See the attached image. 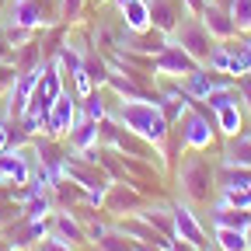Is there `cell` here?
Masks as SVG:
<instances>
[{"label": "cell", "instance_id": "obj_10", "mask_svg": "<svg viewBox=\"0 0 251 251\" xmlns=\"http://www.w3.org/2000/svg\"><path fill=\"white\" fill-rule=\"evenodd\" d=\"M105 213H112V216H133V213H140L143 209V196L133 188V181L129 178H122V181H112L108 185V192H105V206H101Z\"/></svg>", "mask_w": 251, "mask_h": 251}, {"label": "cell", "instance_id": "obj_24", "mask_svg": "<svg viewBox=\"0 0 251 251\" xmlns=\"http://www.w3.org/2000/svg\"><path fill=\"white\" fill-rule=\"evenodd\" d=\"M98 251H136V241H133V237H126V234L112 224V230L98 241Z\"/></svg>", "mask_w": 251, "mask_h": 251}, {"label": "cell", "instance_id": "obj_11", "mask_svg": "<svg viewBox=\"0 0 251 251\" xmlns=\"http://www.w3.org/2000/svg\"><path fill=\"white\" fill-rule=\"evenodd\" d=\"M199 21L206 25V31L213 35V42H224V39L241 35L237 25H234V18H230V11H227L224 4H206V11L199 14Z\"/></svg>", "mask_w": 251, "mask_h": 251}, {"label": "cell", "instance_id": "obj_6", "mask_svg": "<svg viewBox=\"0 0 251 251\" xmlns=\"http://www.w3.org/2000/svg\"><path fill=\"white\" fill-rule=\"evenodd\" d=\"M77 115H80V98H77V91L63 87V94H59V98L52 101V108H49V119H46V136L63 140V136L74 129Z\"/></svg>", "mask_w": 251, "mask_h": 251}, {"label": "cell", "instance_id": "obj_4", "mask_svg": "<svg viewBox=\"0 0 251 251\" xmlns=\"http://www.w3.org/2000/svg\"><path fill=\"white\" fill-rule=\"evenodd\" d=\"M168 39H171L175 46H181L188 56L199 59V63H206V56H209V49H213V35L206 31V25H202L199 18H188V14L178 21V28L171 31Z\"/></svg>", "mask_w": 251, "mask_h": 251}, {"label": "cell", "instance_id": "obj_34", "mask_svg": "<svg viewBox=\"0 0 251 251\" xmlns=\"http://www.w3.org/2000/svg\"><path fill=\"white\" fill-rule=\"evenodd\" d=\"M206 4H220V0H206Z\"/></svg>", "mask_w": 251, "mask_h": 251}, {"label": "cell", "instance_id": "obj_15", "mask_svg": "<svg viewBox=\"0 0 251 251\" xmlns=\"http://www.w3.org/2000/svg\"><path fill=\"white\" fill-rule=\"evenodd\" d=\"M7 21L21 25V28H42V25H49L42 18V0H14L11 11H7Z\"/></svg>", "mask_w": 251, "mask_h": 251}, {"label": "cell", "instance_id": "obj_5", "mask_svg": "<svg viewBox=\"0 0 251 251\" xmlns=\"http://www.w3.org/2000/svg\"><path fill=\"white\" fill-rule=\"evenodd\" d=\"M202 63L199 59H192L181 46H175V42H168L161 52H157L153 59H150V70H153V77H175V80H185L192 70H199Z\"/></svg>", "mask_w": 251, "mask_h": 251}, {"label": "cell", "instance_id": "obj_25", "mask_svg": "<svg viewBox=\"0 0 251 251\" xmlns=\"http://www.w3.org/2000/svg\"><path fill=\"white\" fill-rule=\"evenodd\" d=\"M227 11H230L237 31H251V0H230Z\"/></svg>", "mask_w": 251, "mask_h": 251}, {"label": "cell", "instance_id": "obj_33", "mask_svg": "<svg viewBox=\"0 0 251 251\" xmlns=\"http://www.w3.org/2000/svg\"><path fill=\"white\" fill-rule=\"evenodd\" d=\"M112 4H115V11H122L126 4H129V0H112Z\"/></svg>", "mask_w": 251, "mask_h": 251}, {"label": "cell", "instance_id": "obj_1", "mask_svg": "<svg viewBox=\"0 0 251 251\" xmlns=\"http://www.w3.org/2000/svg\"><path fill=\"white\" fill-rule=\"evenodd\" d=\"M108 115L119 126H126L129 133H136L140 140H147L157 153L164 157V143H168V133H171V122L164 119L157 98H126V101H115V108H108Z\"/></svg>", "mask_w": 251, "mask_h": 251}, {"label": "cell", "instance_id": "obj_28", "mask_svg": "<svg viewBox=\"0 0 251 251\" xmlns=\"http://www.w3.org/2000/svg\"><path fill=\"white\" fill-rule=\"evenodd\" d=\"M35 251H74V244H67V241H59L56 234H49V237H42L35 244Z\"/></svg>", "mask_w": 251, "mask_h": 251}, {"label": "cell", "instance_id": "obj_20", "mask_svg": "<svg viewBox=\"0 0 251 251\" xmlns=\"http://www.w3.org/2000/svg\"><path fill=\"white\" fill-rule=\"evenodd\" d=\"M213 234H216V248H220V251H251V237H248V230L213 227Z\"/></svg>", "mask_w": 251, "mask_h": 251}, {"label": "cell", "instance_id": "obj_8", "mask_svg": "<svg viewBox=\"0 0 251 251\" xmlns=\"http://www.w3.org/2000/svg\"><path fill=\"white\" fill-rule=\"evenodd\" d=\"M181 87H185V94L192 101H202V98H209L213 91H224V87H234V77H227V74H220V70H209L206 63L199 70H192L185 80H181Z\"/></svg>", "mask_w": 251, "mask_h": 251}, {"label": "cell", "instance_id": "obj_19", "mask_svg": "<svg viewBox=\"0 0 251 251\" xmlns=\"http://www.w3.org/2000/svg\"><path fill=\"white\" fill-rule=\"evenodd\" d=\"M216 188L220 192H237V188H251V168H220L216 171Z\"/></svg>", "mask_w": 251, "mask_h": 251}, {"label": "cell", "instance_id": "obj_18", "mask_svg": "<svg viewBox=\"0 0 251 251\" xmlns=\"http://www.w3.org/2000/svg\"><path fill=\"white\" fill-rule=\"evenodd\" d=\"M213 227H234V230H251V213L237 206H216L213 209Z\"/></svg>", "mask_w": 251, "mask_h": 251}, {"label": "cell", "instance_id": "obj_32", "mask_svg": "<svg viewBox=\"0 0 251 251\" xmlns=\"http://www.w3.org/2000/svg\"><path fill=\"white\" fill-rule=\"evenodd\" d=\"M11 80H14V77L7 74V67H4V63H0V84H11Z\"/></svg>", "mask_w": 251, "mask_h": 251}, {"label": "cell", "instance_id": "obj_30", "mask_svg": "<svg viewBox=\"0 0 251 251\" xmlns=\"http://www.w3.org/2000/svg\"><path fill=\"white\" fill-rule=\"evenodd\" d=\"M7 143H11V119H0V153L7 150Z\"/></svg>", "mask_w": 251, "mask_h": 251}, {"label": "cell", "instance_id": "obj_2", "mask_svg": "<svg viewBox=\"0 0 251 251\" xmlns=\"http://www.w3.org/2000/svg\"><path fill=\"white\" fill-rule=\"evenodd\" d=\"M216 143V115L202 105L192 101L181 115V147L185 150H209Z\"/></svg>", "mask_w": 251, "mask_h": 251}, {"label": "cell", "instance_id": "obj_16", "mask_svg": "<svg viewBox=\"0 0 251 251\" xmlns=\"http://www.w3.org/2000/svg\"><path fill=\"white\" fill-rule=\"evenodd\" d=\"M119 25L126 31H147V28H153L150 25V4H147V0H129V4L119 11Z\"/></svg>", "mask_w": 251, "mask_h": 251}, {"label": "cell", "instance_id": "obj_12", "mask_svg": "<svg viewBox=\"0 0 251 251\" xmlns=\"http://www.w3.org/2000/svg\"><path fill=\"white\" fill-rule=\"evenodd\" d=\"M49 227H52V234L59 237V241H67V244H87V234H84V224H80V216L77 213H70V209H56L52 216H49Z\"/></svg>", "mask_w": 251, "mask_h": 251}, {"label": "cell", "instance_id": "obj_29", "mask_svg": "<svg viewBox=\"0 0 251 251\" xmlns=\"http://www.w3.org/2000/svg\"><path fill=\"white\" fill-rule=\"evenodd\" d=\"M181 7H185L188 18H199V14L206 11V0H181Z\"/></svg>", "mask_w": 251, "mask_h": 251}, {"label": "cell", "instance_id": "obj_14", "mask_svg": "<svg viewBox=\"0 0 251 251\" xmlns=\"http://www.w3.org/2000/svg\"><path fill=\"white\" fill-rule=\"evenodd\" d=\"M67 140H70V150L74 153H84V150H91V147L101 143V129H98V122H94V119H87L80 112L77 122H74V129L67 133Z\"/></svg>", "mask_w": 251, "mask_h": 251}, {"label": "cell", "instance_id": "obj_26", "mask_svg": "<svg viewBox=\"0 0 251 251\" xmlns=\"http://www.w3.org/2000/svg\"><path fill=\"white\" fill-rule=\"evenodd\" d=\"M216 206H237V209H248V213H251V188H237V192H220V196H216Z\"/></svg>", "mask_w": 251, "mask_h": 251}, {"label": "cell", "instance_id": "obj_13", "mask_svg": "<svg viewBox=\"0 0 251 251\" xmlns=\"http://www.w3.org/2000/svg\"><path fill=\"white\" fill-rule=\"evenodd\" d=\"M147 4H150V25L157 31H164V35H171L178 28V21L185 18L181 0H147Z\"/></svg>", "mask_w": 251, "mask_h": 251}, {"label": "cell", "instance_id": "obj_21", "mask_svg": "<svg viewBox=\"0 0 251 251\" xmlns=\"http://www.w3.org/2000/svg\"><path fill=\"white\" fill-rule=\"evenodd\" d=\"M213 115H216V129L224 133V136L244 133V112H241V105H227V108H220Z\"/></svg>", "mask_w": 251, "mask_h": 251}, {"label": "cell", "instance_id": "obj_7", "mask_svg": "<svg viewBox=\"0 0 251 251\" xmlns=\"http://www.w3.org/2000/svg\"><path fill=\"white\" fill-rule=\"evenodd\" d=\"M206 67L227 74V77H244V74H248V63H244V56H241L237 39L213 42V49H209V56H206Z\"/></svg>", "mask_w": 251, "mask_h": 251}, {"label": "cell", "instance_id": "obj_35", "mask_svg": "<svg viewBox=\"0 0 251 251\" xmlns=\"http://www.w3.org/2000/svg\"><path fill=\"white\" fill-rule=\"evenodd\" d=\"M98 4H112V0H98Z\"/></svg>", "mask_w": 251, "mask_h": 251}, {"label": "cell", "instance_id": "obj_3", "mask_svg": "<svg viewBox=\"0 0 251 251\" xmlns=\"http://www.w3.org/2000/svg\"><path fill=\"white\" fill-rule=\"evenodd\" d=\"M178 185L185 202H209L216 192V171L202 161V157H188L178 171Z\"/></svg>", "mask_w": 251, "mask_h": 251}, {"label": "cell", "instance_id": "obj_23", "mask_svg": "<svg viewBox=\"0 0 251 251\" xmlns=\"http://www.w3.org/2000/svg\"><path fill=\"white\" fill-rule=\"evenodd\" d=\"M136 216H143L147 224L157 230V234H164V237H175V220H171V213L168 209H153V206H143Z\"/></svg>", "mask_w": 251, "mask_h": 251}, {"label": "cell", "instance_id": "obj_9", "mask_svg": "<svg viewBox=\"0 0 251 251\" xmlns=\"http://www.w3.org/2000/svg\"><path fill=\"white\" fill-rule=\"evenodd\" d=\"M171 220H175V237H181L188 244H196L199 251H206V227H202L199 213L192 209V202H175Z\"/></svg>", "mask_w": 251, "mask_h": 251}, {"label": "cell", "instance_id": "obj_31", "mask_svg": "<svg viewBox=\"0 0 251 251\" xmlns=\"http://www.w3.org/2000/svg\"><path fill=\"white\" fill-rule=\"evenodd\" d=\"M11 52H14V49L7 46V39H4V35H0V63H7V59H11Z\"/></svg>", "mask_w": 251, "mask_h": 251}, {"label": "cell", "instance_id": "obj_17", "mask_svg": "<svg viewBox=\"0 0 251 251\" xmlns=\"http://www.w3.org/2000/svg\"><path fill=\"white\" fill-rule=\"evenodd\" d=\"M230 143L224 147V164L227 168H251V133L227 136Z\"/></svg>", "mask_w": 251, "mask_h": 251}, {"label": "cell", "instance_id": "obj_27", "mask_svg": "<svg viewBox=\"0 0 251 251\" xmlns=\"http://www.w3.org/2000/svg\"><path fill=\"white\" fill-rule=\"evenodd\" d=\"M80 14H84V0H59V18H63V21L77 25Z\"/></svg>", "mask_w": 251, "mask_h": 251}, {"label": "cell", "instance_id": "obj_22", "mask_svg": "<svg viewBox=\"0 0 251 251\" xmlns=\"http://www.w3.org/2000/svg\"><path fill=\"white\" fill-rule=\"evenodd\" d=\"M80 101H84L80 112H84L87 119H94V122H101V119L108 115V94H105V87H94L91 94H84Z\"/></svg>", "mask_w": 251, "mask_h": 251}]
</instances>
